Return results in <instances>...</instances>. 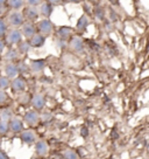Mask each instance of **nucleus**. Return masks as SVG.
I'll return each instance as SVG.
<instances>
[{"instance_id": "nucleus-9", "label": "nucleus", "mask_w": 149, "mask_h": 159, "mask_svg": "<svg viewBox=\"0 0 149 159\" xmlns=\"http://www.w3.org/2000/svg\"><path fill=\"white\" fill-rule=\"evenodd\" d=\"M20 138L22 140V143H25L27 145H32L36 142V134L33 130H23L20 134Z\"/></svg>"}, {"instance_id": "nucleus-23", "label": "nucleus", "mask_w": 149, "mask_h": 159, "mask_svg": "<svg viewBox=\"0 0 149 159\" xmlns=\"http://www.w3.org/2000/svg\"><path fill=\"white\" fill-rule=\"evenodd\" d=\"M11 79L10 77H7V76H0V89L2 90H6L8 89L11 87Z\"/></svg>"}, {"instance_id": "nucleus-5", "label": "nucleus", "mask_w": 149, "mask_h": 159, "mask_svg": "<svg viewBox=\"0 0 149 159\" xmlns=\"http://www.w3.org/2000/svg\"><path fill=\"white\" fill-rule=\"evenodd\" d=\"M20 30L23 38L26 39H30L32 36H34L37 33V28L34 22H30V21H25V24L20 27Z\"/></svg>"}, {"instance_id": "nucleus-12", "label": "nucleus", "mask_w": 149, "mask_h": 159, "mask_svg": "<svg viewBox=\"0 0 149 159\" xmlns=\"http://www.w3.org/2000/svg\"><path fill=\"white\" fill-rule=\"evenodd\" d=\"M28 41H29L30 46L33 48H40V47H42L45 43V36L37 32L34 36H32L30 39H28Z\"/></svg>"}, {"instance_id": "nucleus-35", "label": "nucleus", "mask_w": 149, "mask_h": 159, "mask_svg": "<svg viewBox=\"0 0 149 159\" xmlns=\"http://www.w3.org/2000/svg\"><path fill=\"white\" fill-rule=\"evenodd\" d=\"M5 2H7V0H0V7L5 5Z\"/></svg>"}, {"instance_id": "nucleus-20", "label": "nucleus", "mask_w": 149, "mask_h": 159, "mask_svg": "<svg viewBox=\"0 0 149 159\" xmlns=\"http://www.w3.org/2000/svg\"><path fill=\"white\" fill-rule=\"evenodd\" d=\"M26 0H7V6L11 10L20 11L25 7Z\"/></svg>"}, {"instance_id": "nucleus-11", "label": "nucleus", "mask_w": 149, "mask_h": 159, "mask_svg": "<svg viewBox=\"0 0 149 159\" xmlns=\"http://www.w3.org/2000/svg\"><path fill=\"white\" fill-rule=\"evenodd\" d=\"M35 152L40 157H45L49 152V145L45 140H39L35 144Z\"/></svg>"}, {"instance_id": "nucleus-27", "label": "nucleus", "mask_w": 149, "mask_h": 159, "mask_svg": "<svg viewBox=\"0 0 149 159\" xmlns=\"http://www.w3.org/2000/svg\"><path fill=\"white\" fill-rule=\"evenodd\" d=\"M8 101V95L6 93V90L0 89V104H4Z\"/></svg>"}, {"instance_id": "nucleus-10", "label": "nucleus", "mask_w": 149, "mask_h": 159, "mask_svg": "<svg viewBox=\"0 0 149 159\" xmlns=\"http://www.w3.org/2000/svg\"><path fill=\"white\" fill-rule=\"evenodd\" d=\"M26 81L22 77L16 76L15 79H13L12 83H11V88L13 90V93H22L26 89Z\"/></svg>"}, {"instance_id": "nucleus-25", "label": "nucleus", "mask_w": 149, "mask_h": 159, "mask_svg": "<svg viewBox=\"0 0 149 159\" xmlns=\"http://www.w3.org/2000/svg\"><path fill=\"white\" fill-rule=\"evenodd\" d=\"M63 157L64 159H78V154L74 150L68 149L63 152Z\"/></svg>"}, {"instance_id": "nucleus-17", "label": "nucleus", "mask_w": 149, "mask_h": 159, "mask_svg": "<svg viewBox=\"0 0 149 159\" xmlns=\"http://www.w3.org/2000/svg\"><path fill=\"white\" fill-rule=\"evenodd\" d=\"M57 35H58L60 40L66 41V40L72 35V28H71V27H65V26L60 27L58 30H57Z\"/></svg>"}, {"instance_id": "nucleus-24", "label": "nucleus", "mask_w": 149, "mask_h": 159, "mask_svg": "<svg viewBox=\"0 0 149 159\" xmlns=\"http://www.w3.org/2000/svg\"><path fill=\"white\" fill-rule=\"evenodd\" d=\"M10 131V122L0 119V136H5Z\"/></svg>"}, {"instance_id": "nucleus-31", "label": "nucleus", "mask_w": 149, "mask_h": 159, "mask_svg": "<svg viewBox=\"0 0 149 159\" xmlns=\"http://www.w3.org/2000/svg\"><path fill=\"white\" fill-rule=\"evenodd\" d=\"M5 46H6V42L2 40V38H0V55L4 53V50H5Z\"/></svg>"}, {"instance_id": "nucleus-8", "label": "nucleus", "mask_w": 149, "mask_h": 159, "mask_svg": "<svg viewBox=\"0 0 149 159\" xmlns=\"http://www.w3.org/2000/svg\"><path fill=\"white\" fill-rule=\"evenodd\" d=\"M10 130L13 134H19L23 131V120L19 117H12L10 120Z\"/></svg>"}, {"instance_id": "nucleus-22", "label": "nucleus", "mask_w": 149, "mask_h": 159, "mask_svg": "<svg viewBox=\"0 0 149 159\" xmlns=\"http://www.w3.org/2000/svg\"><path fill=\"white\" fill-rule=\"evenodd\" d=\"M12 117H13V114H12V110L10 108H5V109L0 110V119L1 120L10 122Z\"/></svg>"}, {"instance_id": "nucleus-2", "label": "nucleus", "mask_w": 149, "mask_h": 159, "mask_svg": "<svg viewBox=\"0 0 149 159\" xmlns=\"http://www.w3.org/2000/svg\"><path fill=\"white\" fill-rule=\"evenodd\" d=\"M23 35L21 33V30L19 28H15V27H11L7 30V33L5 35V42L10 46H18L22 41Z\"/></svg>"}, {"instance_id": "nucleus-26", "label": "nucleus", "mask_w": 149, "mask_h": 159, "mask_svg": "<svg viewBox=\"0 0 149 159\" xmlns=\"http://www.w3.org/2000/svg\"><path fill=\"white\" fill-rule=\"evenodd\" d=\"M8 30V25L4 19L0 18V38H5L6 33Z\"/></svg>"}, {"instance_id": "nucleus-36", "label": "nucleus", "mask_w": 149, "mask_h": 159, "mask_svg": "<svg viewBox=\"0 0 149 159\" xmlns=\"http://www.w3.org/2000/svg\"><path fill=\"white\" fill-rule=\"evenodd\" d=\"M0 148H1V138H0Z\"/></svg>"}, {"instance_id": "nucleus-3", "label": "nucleus", "mask_w": 149, "mask_h": 159, "mask_svg": "<svg viewBox=\"0 0 149 159\" xmlns=\"http://www.w3.org/2000/svg\"><path fill=\"white\" fill-rule=\"evenodd\" d=\"M36 28H37V32L41 33L42 35H45V38L49 36V35L53 34L54 32V24L51 22L50 19H47V18H43L37 21L36 24Z\"/></svg>"}, {"instance_id": "nucleus-33", "label": "nucleus", "mask_w": 149, "mask_h": 159, "mask_svg": "<svg viewBox=\"0 0 149 159\" xmlns=\"http://www.w3.org/2000/svg\"><path fill=\"white\" fill-rule=\"evenodd\" d=\"M47 1H49L50 4H53L55 6V5H60L63 0H47Z\"/></svg>"}, {"instance_id": "nucleus-15", "label": "nucleus", "mask_w": 149, "mask_h": 159, "mask_svg": "<svg viewBox=\"0 0 149 159\" xmlns=\"http://www.w3.org/2000/svg\"><path fill=\"white\" fill-rule=\"evenodd\" d=\"M5 75L10 79H15L19 75V69H18V65L15 62H8L5 66Z\"/></svg>"}, {"instance_id": "nucleus-7", "label": "nucleus", "mask_w": 149, "mask_h": 159, "mask_svg": "<svg viewBox=\"0 0 149 159\" xmlns=\"http://www.w3.org/2000/svg\"><path fill=\"white\" fill-rule=\"evenodd\" d=\"M39 11H40V15L43 18L49 19L53 12H54V5L50 4L49 1H43L40 6H39Z\"/></svg>"}, {"instance_id": "nucleus-18", "label": "nucleus", "mask_w": 149, "mask_h": 159, "mask_svg": "<svg viewBox=\"0 0 149 159\" xmlns=\"http://www.w3.org/2000/svg\"><path fill=\"white\" fill-rule=\"evenodd\" d=\"M19 55L20 53L18 52L16 48H10L5 53V60L7 62H16L19 60Z\"/></svg>"}, {"instance_id": "nucleus-29", "label": "nucleus", "mask_w": 149, "mask_h": 159, "mask_svg": "<svg viewBox=\"0 0 149 159\" xmlns=\"http://www.w3.org/2000/svg\"><path fill=\"white\" fill-rule=\"evenodd\" d=\"M18 69H19V74H22V73H26L28 70V66L26 65L25 62H19L18 63Z\"/></svg>"}, {"instance_id": "nucleus-4", "label": "nucleus", "mask_w": 149, "mask_h": 159, "mask_svg": "<svg viewBox=\"0 0 149 159\" xmlns=\"http://www.w3.org/2000/svg\"><path fill=\"white\" fill-rule=\"evenodd\" d=\"M23 16H25L26 21H30V22H34V21H37L39 18H40V11H39V7H34V6H25L23 7Z\"/></svg>"}, {"instance_id": "nucleus-16", "label": "nucleus", "mask_w": 149, "mask_h": 159, "mask_svg": "<svg viewBox=\"0 0 149 159\" xmlns=\"http://www.w3.org/2000/svg\"><path fill=\"white\" fill-rule=\"evenodd\" d=\"M29 68L33 73H36V74H37V73H41V71L45 68V62L43 60H33V61L30 62Z\"/></svg>"}, {"instance_id": "nucleus-34", "label": "nucleus", "mask_w": 149, "mask_h": 159, "mask_svg": "<svg viewBox=\"0 0 149 159\" xmlns=\"http://www.w3.org/2000/svg\"><path fill=\"white\" fill-rule=\"evenodd\" d=\"M65 2H69V4H79L82 0H64Z\"/></svg>"}, {"instance_id": "nucleus-21", "label": "nucleus", "mask_w": 149, "mask_h": 159, "mask_svg": "<svg viewBox=\"0 0 149 159\" xmlns=\"http://www.w3.org/2000/svg\"><path fill=\"white\" fill-rule=\"evenodd\" d=\"M30 48H32V46H30L29 41L28 40H22L20 43L18 45V52L20 53V54H27L28 52L30 50Z\"/></svg>"}, {"instance_id": "nucleus-30", "label": "nucleus", "mask_w": 149, "mask_h": 159, "mask_svg": "<svg viewBox=\"0 0 149 159\" xmlns=\"http://www.w3.org/2000/svg\"><path fill=\"white\" fill-rule=\"evenodd\" d=\"M19 102H20V103H22V104H23V103H27V102H28V101H29V97H28V95L27 94H22V93H20V95H19Z\"/></svg>"}, {"instance_id": "nucleus-13", "label": "nucleus", "mask_w": 149, "mask_h": 159, "mask_svg": "<svg viewBox=\"0 0 149 159\" xmlns=\"http://www.w3.org/2000/svg\"><path fill=\"white\" fill-rule=\"evenodd\" d=\"M70 48L76 53H82L84 50V42L80 36H74L70 41Z\"/></svg>"}, {"instance_id": "nucleus-28", "label": "nucleus", "mask_w": 149, "mask_h": 159, "mask_svg": "<svg viewBox=\"0 0 149 159\" xmlns=\"http://www.w3.org/2000/svg\"><path fill=\"white\" fill-rule=\"evenodd\" d=\"M43 2V0H26V4L28 6H34V7H39Z\"/></svg>"}, {"instance_id": "nucleus-19", "label": "nucleus", "mask_w": 149, "mask_h": 159, "mask_svg": "<svg viewBox=\"0 0 149 159\" xmlns=\"http://www.w3.org/2000/svg\"><path fill=\"white\" fill-rule=\"evenodd\" d=\"M90 25V19L86 14L80 15V18L77 20V24H76V28L78 30H85Z\"/></svg>"}, {"instance_id": "nucleus-14", "label": "nucleus", "mask_w": 149, "mask_h": 159, "mask_svg": "<svg viewBox=\"0 0 149 159\" xmlns=\"http://www.w3.org/2000/svg\"><path fill=\"white\" fill-rule=\"evenodd\" d=\"M30 102H32V105L34 107L35 110H42L45 105V96H43V95H41V94L34 95V96L32 97V99H30Z\"/></svg>"}, {"instance_id": "nucleus-1", "label": "nucleus", "mask_w": 149, "mask_h": 159, "mask_svg": "<svg viewBox=\"0 0 149 159\" xmlns=\"http://www.w3.org/2000/svg\"><path fill=\"white\" fill-rule=\"evenodd\" d=\"M25 16H23V13L21 11H15L12 10L7 14V18H6V22L7 25L11 26V27H15V28H20L21 26L25 24Z\"/></svg>"}, {"instance_id": "nucleus-32", "label": "nucleus", "mask_w": 149, "mask_h": 159, "mask_svg": "<svg viewBox=\"0 0 149 159\" xmlns=\"http://www.w3.org/2000/svg\"><path fill=\"white\" fill-rule=\"evenodd\" d=\"M0 159H11L8 157V154L6 153L5 151H2V150L0 149Z\"/></svg>"}, {"instance_id": "nucleus-6", "label": "nucleus", "mask_w": 149, "mask_h": 159, "mask_svg": "<svg viewBox=\"0 0 149 159\" xmlns=\"http://www.w3.org/2000/svg\"><path fill=\"white\" fill-rule=\"evenodd\" d=\"M23 120L25 123L29 125V126H36L40 122V115L37 114V110H29L27 111L23 116Z\"/></svg>"}]
</instances>
